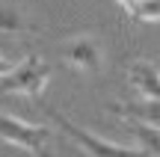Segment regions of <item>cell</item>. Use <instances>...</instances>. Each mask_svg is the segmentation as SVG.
Here are the masks:
<instances>
[{
	"instance_id": "6da1fadb",
	"label": "cell",
	"mask_w": 160,
	"mask_h": 157,
	"mask_svg": "<svg viewBox=\"0 0 160 157\" xmlns=\"http://www.w3.org/2000/svg\"><path fill=\"white\" fill-rule=\"evenodd\" d=\"M59 56L65 65L77 68L80 74H98L104 68V42L95 33H77L59 42Z\"/></svg>"
},
{
	"instance_id": "7a4b0ae2",
	"label": "cell",
	"mask_w": 160,
	"mask_h": 157,
	"mask_svg": "<svg viewBox=\"0 0 160 157\" xmlns=\"http://www.w3.org/2000/svg\"><path fill=\"white\" fill-rule=\"evenodd\" d=\"M45 113L53 119V125H57V128H62V134L68 136V140H74L89 157H148L145 151L122 148V145H116V142H107V140H101V136L89 134V130H83L80 125H74L68 116H62V113H57V110H48V107H45Z\"/></svg>"
},
{
	"instance_id": "3957f363",
	"label": "cell",
	"mask_w": 160,
	"mask_h": 157,
	"mask_svg": "<svg viewBox=\"0 0 160 157\" xmlns=\"http://www.w3.org/2000/svg\"><path fill=\"white\" fill-rule=\"evenodd\" d=\"M51 77V65L39 56H27L24 62H18L9 74L0 77V92H12V95H27V98H39L42 86Z\"/></svg>"
},
{
	"instance_id": "277c9868",
	"label": "cell",
	"mask_w": 160,
	"mask_h": 157,
	"mask_svg": "<svg viewBox=\"0 0 160 157\" xmlns=\"http://www.w3.org/2000/svg\"><path fill=\"white\" fill-rule=\"evenodd\" d=\"M0 140L36 154L39 148H45L51 142V130L39 128V125H27V122H21V119H15V116L0 110Z\"/></svg>"
},
{
	"instance_id": "5b68a950",
	"label": "cell",
	"mask_w": 160,
	"mask_h": 157,
	"mask_svg": "<svg viewBox=\"0 0 160 157\" xmlns=\"http://www.w3.org/2000/svg\"><path fill=\"white\" fill-rule=\"evenodd\" d=\"M107 113L128 122H142L160 128V98H145V101H107Z\"/></svg>"
},
{
	"instance_id": "8992f818",
	"label": "cell",
	"mask_w": 160,
	"mask_h": 157,
	"mask_svg": "<svg viewBox=\"0 0 160 157\" xmlns=\"http://www.w3.org/2000/svg\"><path fill=\"white\" fill-rule=\"evenodd\" d=\"M128 83L142 98H160V71L148 59H133L128 65Z\"/></svg>"
},
{
	"instance_id": "52a82bcc",
	"label": "cell",
	"mask_w": 160,
	"mask_h": 157,
	"mask_svg": "<svg viewBox=\"0 0 160 157\" xmlns=\"http://www.w3.org/2000/svg\"><path fill=\"white\" fill-rule=\"evenodd\" d=\"M0 33L6 36H33L36 24L30 21L27 9L18 3H0Z\"/></svg>"
},
{
	"instance_id": "ba28073f",
	"label": "cell",
	"mask_w": 160,
	"mask_h": 157,
	"mask_svg": "<svg viewBox=\"0 0 160 157\" xmlns=\"http://www.w3.org/2000/svg\"><path fill=\"white\" fill-rule=\"evenodd\" d=\"M128 130L137 136V142L142 145V151L148 157L151 154L160 157V128H154V125H142V122H128Z\"/></svg>"
},
{
	"instance_id": "9c48e42d",
	"label": "cell",
	"mask_w": 160,
	"mask_h": 157,
	"mask_svg": "<svg viewBox=\"0 0 160 157\" xmlns=\"http://www.w3.org/2000/svg\"><path fill=\"white\" fill-rule=\"evenodd\" d=\"M133 18L137 21H160V0H139Z\"/></svg>"
},
{
	"instance_id": "30bf717a",
	"label": "cell",
	"mask_w": 160,
	"mask_h": 157,
	"mask_svg": "<svg viewBox=\"0 0 160 157\" xmlns=\"http://www.w3.org/2000/svg\"><path fill=\"white\" fill-rule=\"evenodd\" d=\"M12 68H15V62H12L9 56H0V77H3V74H9Z\"/></svg>"
},
{
	"instance_id": "8fae6325",
	"label": "cell",
	"mask_w": 160,
	"mask_h": 157,
	"mask_svg": "<svg viewBox=\"0 0 160 157\" xmlns=\"http://www.w3.org/2000/svg\"><path fill=\"white\" fill-rule=\"evenodd\" d=\"M137 3H139V0H119V6H122L131 18H133V12H137Z\"/></svg>"
},
{
	"instance_id": "7c38bea8",
	"label": "cell",
	"mask_w": 160,
	"mask_h": 157,
	"mask_svg": "<svg viewBox=\"0 0 160 157\" xmlns=\"http://www.w3.org/2000/svg\"><path fill=\"white\" fill-rule=\"evenodd\" d=\"M36 157H57V154H53V151H51V148H48V145H45V148H39V151H36Z\"/></svg>"
}]
</instances>
